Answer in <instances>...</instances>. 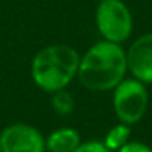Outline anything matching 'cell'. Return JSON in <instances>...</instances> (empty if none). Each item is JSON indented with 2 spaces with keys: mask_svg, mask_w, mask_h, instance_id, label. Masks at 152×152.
I'll return each instance as SVG.
<instances>
[{
  "mask_svg": "<svg viewBox=\"0 0 152 152\" xmlns=\"http://www.w3.org/2000/svg\"><path fill=\"white\" fill-rule=\"evenodd\" d=\"M0 152H2V147H0Z\"/></svg>",
  "mask_w": 152,
  "mask_h": 152,
  "instance_id": "obj_12",
  "label": "cell"
},
{
  "mask_svg": "<svg viewBox=\"0 0 152 152\" xmlns=\"http://www.w3.org/2000/svg\"><path fill=\"white\" fill-rule=\"evenodd\" d=\"M46 139L48 152H74L80 145V134L74 128L54 129Z\"/></svg>",
  "mask_w": 152,
  "mask_h": 152,
  "instance_id": "obj_7",
  "label": "cell"
},
{
  "mask_svg": "<svg viewBox=\"0 0 152 152\" xmlns=\"http://www.w3.org/2000/svg\"><path fill=\"white\" fill-rule=\"evenodd\" d=\"M74 152H111V151L103 144V141H87V142H80V145Z\"/></svg>",
  "mask_w": 152,
  "mask_h": 152,
  "instance_id": "obj_10",
  "label": "cell"
},
{
  "mask_svg": "<svg viewBox=\"0 0 152 152\" xmlns=\"http://www.w3.org/2000/svg\"><path fill=\"white\" fill-rule=\"evenodd\" d=\"M95 23L105 41L123 44L132 33V15L123 0H100L95 12Z\"/></svg>",
  "mask_w": 152,
  "mask_h": 152,
  "instance_id": "obj_3",
  "label": "cell"
},
{
  "mask_svg": "<svg viewBox=\"0 0 152 152\" xmlns=\"http://www.w3.org/2000/svg\"><path fill=\"white\" fill-rule=\"evenodd\" d=\"M149 106L145 83L137 79H124L113 88V111L119 123L136 124L144 118Z\"/></svg>",
  "mask_w": 152,
  "mask_h": 152,
  "instance_id": "obj_4",
  "label": "cell"
},
{
  "mask_svg": "<svg viewBox=\"0 0 152 152\" xmlns=\"http://www.w3.org/2000/svg\"><path fill=\"white\" fill-rule=\"evenodd\" d=\"M2 152H46V139L39 129L25 123H15L0 132Z\"/></svg>",
  "mask_w": 152,
  "mask_h": 152,
  "instance_id": "obj_5",
  "label": "cell"
},
{
  "mask_svg": "<svg viewBox=\"0 0 152 152\" xmlns=\"http://www.w3.org/2000/svg\"><path fill=\"white\" fill-rule=\"evenodd\" d=\"M126 51L121 44L105 39L87 49V53L80 57L77 70L80 83L92 92L113 90L121 80L126 79Z\"/></svg>",
  "mask_w": 152,
  "mask_h": 152,
  "instance_id": "obj_1",
  "label": "cell"
},
{
  "mask_svg": "<svg viewBox=\"0 0 152 152\" xmlns=\"http://www.w3.org/2000/svg\"><path fill=\"white\" fill-rule=\"evenodd\" d=\"M80 56L72 46L51 44L34 54L31 77L38 88L54 93L64 90L77 77Z\"/></svg>",
  "mask_w": 152,
  "mask_h": 152,
  "instance_id": "obj_2",
  "label": "cell"
},
{
  "mask_svg": "<svg viewBox=\"0 0 152 152\" xmlns=\"http://www.w3.org/2000/svg\"><path fill=\"white\" fill-rule=\"evenodd\" d=\"M116 152H152V147H149L144 142H136V141H129L128 144H124L119 151Z\"/></svg>",
  "mask_w": 152,
  "mask_h": 152,
  "instance_id": "obj_11",
  "label": "cell"
},
{
  "mask_svg": "<svg viewBox=\"0 0 152 152\" xmlns=\"http://www.w3.org/2000/svg\"><path fill=\"white\" fill-rule=\"evenodd\" d=\"M51 95H53L51 103H53V108L57 115L66 116V115H70V113L74 111L75 102H74L72 95L66 92V88L59 90V92H54V93H51Z\"/></svg>",
  "mask_w": 152,
  "mask_h": 152,
  "instance_id": "obj_9",
  "label": "cell"
},
{
  "mask_svg": "<svg viewBox=\"0 0 152 152\" xmlns=\"http://www.w3.org/2000/svg\"><path fill=\"white\" fill-rule=\"evenodd\" d=\"M129 137H131V126L124 124V123H118V124L113 126V128L106 132L105 139H103V144H105L111 152H116L124 144H128Z\"/></svg>",
  "mask_w": 152,
  "mask_h": 152,
  "instance_id": "obj_8",
  "label": "cell"
},
{
  "mask_svg": "<svg viewBox=\"0 0 152 152\" xmlns=\"http://www.w3.org/2000/svg\"><path fill=\"white\" fill-rule=\"evenodd\" d=\"M128 72L142 83H152V33H145L131 43L126 51Z\"/></svg>",
  "mask_w": 152,
  "mask_h": 152,
  "instance_id": "obj_6",
  "label": "cell"
}]
</instances>
